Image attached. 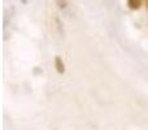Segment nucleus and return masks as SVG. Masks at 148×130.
Wrapping results in <instances>:
<instances>
[{"label": "nucleus", "mask_w": 148, "mask_h": 130, "mask_svg": "<svg viewBox=\"0 0 148 130\" xmlns=\"http://www.w3.org/2000/svg\"><path fill=\"white\" fill-rule=\"evenodd\" d=\"M144 3H146V5H147V8H148V0H144Z\"/></svg>", "instance_id": "nucleus-4"}, {"label": "nucleus", "mask_w": 148, "mask_h": 130, "mask_svg": "<svg viewBox=\"0 0 148 130\" xmlns=\"http://www.w3.org/2000/svg\"><path fill=\"white\" fill-rule=\"evenodd\" d=\"M127 5L130 9H139L142 5V0H127Z\"/></svg>", "instance_id": "nucleus-2"}, {"label": "nucleus", "mask_w": 148, "mask_h": 130, "mask_svg": "<svg viewBox=\"0 0 148 130\" xmlns=\"http://www.w3.org/2000/svg\"><path fill=\"white\" fill-rule=\"evenodd\" d=\"M55 66H56V69H57V72H59V73H64V72H65L64 63H62V60H61V57H60V56L55 57Z\"/></svg>", "instance_id": "nucleus-1"}, {"label": "nucleus", "mask_w": 148, "mask_h": 130, "mask_svg": "<svg viewBox=\"0 0 148 130\" xmlns=\"http://www.w3.org/2000/svg\"><path fill=\"white\" fill-rule=\"evenodd\" d=\"M60 8H66V1L65 0H56Z\"/></svg>", "instance_id": "nucleus-3"}]
</instances>
